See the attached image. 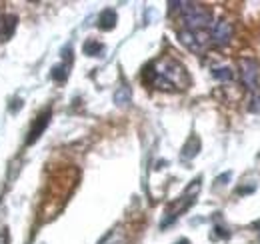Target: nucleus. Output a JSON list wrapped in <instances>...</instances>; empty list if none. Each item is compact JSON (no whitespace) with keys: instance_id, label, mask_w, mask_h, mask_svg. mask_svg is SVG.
Segmentation results:
<instances>
[{"instance_id":"obj_1","label":"nucleus","mask_w":260,"mask_h":244,"mask_svg":"<svg viewBox=\"0 0 260 244\" xmlns=\"http://www.w3.org/2000/svg\"><path fill=\"white\" fill-rule=\"evenodd\" d=\"M142 82L158 88V90H184L190 84V76L186 72V68L174 58L164 56L160 60H154L144 66L142 74H140Z\"/></svg>"},{"instance_id":"obj_2","label":"nucleus","mask_w":260,"mask_h":244,"mask_svg":"<svg viewBox=\"0 0 260 244\" xmlns=\"http://www.w3.org/2000/svg\"><path fill=\"white\" fill-rule=\"evenodd\" d=\"M180 14L186 30H206L212 24V12L206 6L196 2H182Z\"/></svg>"},{"instance_id":"obj_3","label":"nucleus","mask_w":260,"mask_h":244,"mask_svg":"<svg viewBox=\"0 0 260 244\" xmlns=\"http://www.w3.org/2000/svg\"><path fill=\"white\" fill-rule=\"evenodd\" d=\"M238 76L240 82L246 90L258 92L260 90V64L258 60L250 56H240L238 58Z\"/></svg>"},{"instance_id":"obj_4","label":"nucleus","mask_w":260,"mask_h":244,"mask_svg":"<svg viewBox=\"0 0 260 244\" xmlns=\"http://www.w3.org/2000/svg\"><path fill=\"white\" fill-rule=\"evenodd\" d=\"M178 38L188 50H192L196 54H202L210 46V32L206 30H186L184 28L178 32Z\"/></svg>"},{"instance_id":"obj_5","label":"nucleus","mask_w":260,"mask_h":244,"mask_svg":"<svg viewBox=\"0 0 260 244\" xmlns=\"http://www.w3.org/2000/svg\"><path fill=\"white\" fill-rule=\"evenodd\" d=\"M232 24L224 20V18H220L218 22H214V26H212V30H210V42L214 44V46H218V48H224L230 44V40H232Z\"/></svg>"},{"instance_id":"obj_6","label":"nucleus","mask_w":260,"mask_h":244,"mask_svg":"<svg viewBox=\"0 0 260 244\" xmlns=\"http://www.w3.org/2000/svg\"><path fill=\"white\" fill-rule=\"evenodd\" d=\"M50 116H52V110L50 108H46V110H42L36 118L32 120V124H30V128H28V136H26V144L30 146V144H34L40 136H42V132L46 130V126L50 124Z\"/></svg>"},{"instance_id":"obj_7","label":"nucleus","mask_w":260,"mask_h":244,"mask_svg":"<svg viewBox=\"0 0 260 244\" xmlns=\"http://www.w3.org/2000/svg\"><path fill=\"white\" fill-rule=\"evenodd\" d=\"M70 64H72V50H70V46H68V48L62 50V62L52 68V78H54L56 82H66V78H68V74H70V70H68Z\"/></svg>"},{"instance_id":"obj_8","label":"nucleus","mask_w":260,"mask_h":244,"mask_svg":"<svg viewBox=\"0 0 260 244\" xmlns=\"http://www.w3.org/2000/svg\"><path fill=\"white\" fill-rule=\"evenodd\" d=\"M116 20H118L116 10L104 8V10L100 12V16H98V28H100V30H112V28L116 26Z\"/></svg>"},{"instance_id":"obj_9","label":"nucleus","mask_w":260,"mask_h":244,"mask_svg":"<svg viewBox=\"0 0 260 244\" xmlns=\"http://www.w3.org/2000/svg\"><path fill=\"white\" fill-rule=\"evenodd\" d=\"M16 22H18V18L12 16V14L10 16H0V42L2 40H8L14 34Z\"/></svg>"},{"instance_id":"obj_10","label":"nucleus","mask_w":260,"mask_h":244,"mask_svg":"<svg viewBox=\"0 0 260 244\" xmlns=\"http://www.w3.org/2000/svg\"><path fill=\"white\" fill-rule=\"evenodd\" d=\"M82 52H84L86 56H102V54H104V44L94 40V38H88V40L84 42V46H82Z\"/></svg>"},{"instance_id":"obj_11","label":"nucleus","mask_w":260,"mask_h":244,"mask_svg":"<svg viewBox=\"0 0 260 244\" xmlns=\"http://www.w3.org/2000/svg\"><path fill=\"white\" fill-rule=\"evenodd\" d=\"M200 152V140L192 136L188 142H186V146L182 148V158H194L196 154Z\"/></svg>"},{"instance_id":"obj_12","label":"nucleus","mask_w":260,"mask_h":244,"mask_svg":"<svg viewBox=\"0 0 260 244\" xmlns=\"http://www.w3.org/2000/svg\"><path fill=\"white\" fill-rule=\"evenodd\" d=\"M114 102L118 106H128L130 104V88L128 84H122L118 90L114 92Z\"/></svg>"},{"instance_id":"obj_13","label":"nucleus","mask_w":260,"mask_h":244,"mask_svg":"<svg viewBox=\"0 0 260 244\" xmlns=\"http://www.w3.org/2000/svg\"><path fill=\"white\" fill-rule=\"evenodd\" d=\"M212 76L216 78V80H222V82H230L232 78H234V72L228 68V66H222V68H214L212 70Z\"/></svg>"},{"instance_id":"obj_14","label":"nucleus","mask_w":260,"mask_h":244,"mask_svg":"<svg viewBox=\"0 0 260 244\" xmlns=\"http://www.w3.org/2000/svg\"><path fill=\"white\" fill-rule=\"evenodd\" d=\"M8 240H10L8 232L6 230H0V244H8Z\"/></svg>"},{"instance_id":"obj_15","label":"nucleus","mask_w":260,"mask_h":244,"mask_svg":"<svg viewBox=\"0 0 260 244\" xmlns=\"http://www.w3.org/2000/svg\"><path fill=\"white\" fill-rule=\"evenodd\" d=\"M228 178H230V172H226L224 176H218V178H216V182H218V184H226L224 180H228Z\"/></svg>"},{"instance_id":"obj_16","label":"nucleus","mask_w":260,"mask_h":244,"mask_svg":"<svg viewBox=\"0 0 260 244\" xmlns=\"http://www.w3.org/2000/svg\"><path fill=\"white\" fill-rule=\"evenodd\" d=\"M176 244H192V242H190L188 238H180V240H178V242H176Z\"/></svg>"},{"instance_id":"obj_17","label":"nucleus","mask_w":260,"mask_h":244,"mask_svg":"<svg viewBox=\"0 0 260 244\" xmlns=\"http://www.w3.org/2000/svg\"><path fill=\"white\" fill-rule=\"evenodd\" d=\"M254 228H258V238H260V222H256V224H254Z\"/></svg>"}]
</instances>
